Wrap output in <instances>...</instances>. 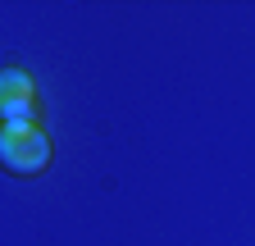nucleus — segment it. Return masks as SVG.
Masks as SVG:
<instances>
[{"label": "nucleus", "mask_w": 255, "mask_h": 246, "mask_svg": "<svg viewBox=\"0 0 255 246\" xmlns=\"http://www.w3.org/2000/svg\"><path fill=\"white\" fill-rule=\"evenodd\" d=\"M46 110H41V91L32 82L27 69H0V128L9 123H41Z\"/></svg>", "instance_id": "nucleus-2"}, {"label": "nucleus", "mask_w": 255, "mask_h": 246, "mask_svg": "<svg viewBox=\"0 0 255 246\" xmlns=\"http://www.w3.org/2000/svg\"><path fill=\"white\" fill-rule=\"evenodd\" d=\"M55 164V141L46 123H9L0 128V169L14 178H41Z\"/></svg>", "instance_id": "nucleus-1"}]
</instances>
